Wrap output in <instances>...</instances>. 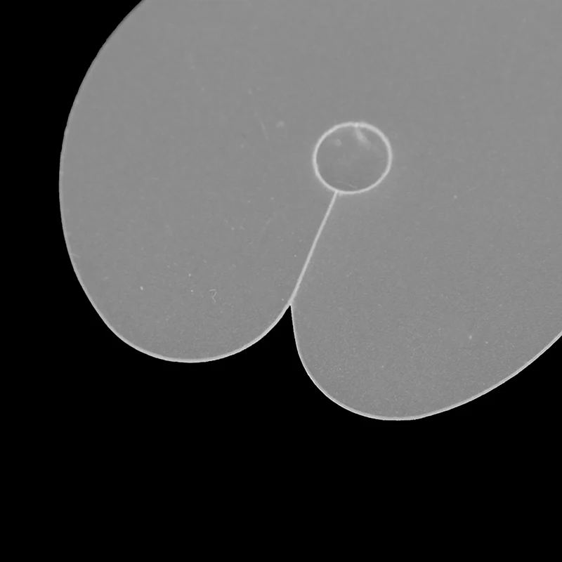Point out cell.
Here are the masks:
<instances>
[{
  "label": "cell",
  "instance_id": "6da1fadb",
  "mask_svg": "<svg viewBox=\"0 0 562 562\" xmlns=\"http://www.w3.org/2000/svg\"><path fill=\"white\" fill-rule=\"evenodd\" d=\"M393 160L391 143L374 124L362 120L344 121L324 131L312 153L314 172L335 192H367L389 174Z\"/></svg>",
  "mask_w": 562,
  "mask_h": 562
}]
</instances>
